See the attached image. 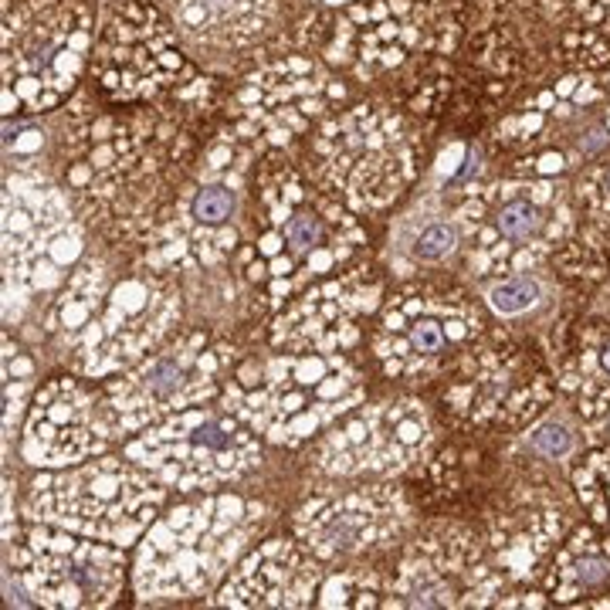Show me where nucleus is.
<instances>
[{
	"instance_id": "5",
	"label": "nucleus",
	"mask_w": 610,
	"mask_h": 610,
	"mask_svg": "<svg viewBox=\"0 0 610 610\" xmlns=\"http://www.w3.org/2000/svg\"><path fill=\"white\" fill-rule=\"evenodd\" d=\"M92 0H4V112H51L95 58Z\"/></svg>"
},
{
	"instance_id": "29",
	"label": "nucleus",
	"mask_w": 610,
	"mask_h": 610,
	"mask_svg": "<svg viewBox=\"0 0 610 610\" xmlns=\"http://www.w3.org/2000/svg\"><path fill=\"white\" fill-rule=\"evenodd\" d=\"M556 268L570 278L597 282L610 275V231L607 228H577L556 248Z\"/></svg>"
},
{
	"instance_id": "2",
	"label": "nucleus",
	"mask_w": 610,
	"mask_h": 610,
	"mask_svg": "<svg viewBox=\"0 0 610 610\" xmlns=\"http://www.w3.org/2000/svg\"><path fill=\"white\" fill-rule=\"evenodd\" d=\"M366 373L353 350L275 346L228 377L224 400L275 444H302L363 404Z\"/></svg>"
},
{
	"instance_id": "17",
	"label": "nucleus",
	"mask_w": 610,
	"mask_h": 610,
	"mask_svg": "<svg viewBox=\"0 0 610 610\" xmlns=\"http://www.w3.org/2000/svg\"><path fill=\"white\" fill-rule=\"evenodd\" d=\"M14 566L38 604L61 610H102L116 604L126 583V553L116 543L45 522L28 529Z\"/></svg>"
},
{
	"instance_id": "15",
	"label": "nucleus",
	"mask_w": 610,
	"mask_h": 610,
	"mask_svg": "<svg viewBox=\"0 0 610 610\" xmlns=\"http://www.w3.org/2000/svg\"><path fill=\"white\" fill-rule=\"evenodd\" d=\"M343 99V85L329 75L326 61L309 51L278 55L251 68L228 95V129L251 146H289L305 136L316 119Z\"/></svg>"
},
{
	"instance_id": "4",
	"label": "nucleus",
	"mask_w": 610,
	"mask_h": 610,
	"mask_svg": "<svg viewBox=\"0 0 610 610\" xmlns=\"http://www.w3.org/2000/svg\"><path fill=\"white\" fill-rule=\"evenodd\" d=\"M421 136L390 102H356L329 112L309 143L319 190L353 211H377L404 194L421 170Z\"/></svg>"
},
{
	"instance_id": "27",
	"label": "nucleus",
	"mask_w": 610,
	"mask_h": 610,
	"mask_svg": "<svg viewBox=\"0 0 610 610\" xmlns=\"http://www.w3.org/2000/svg\"><path fill=\"white\" fill-rule=\"evenodd\" d=\"M560 387L573 397L583 421L610 417V316L587 319L580 326L570 360L560 366Z\"/></svg>"
},
{
	"instance_id": "8",
	"label": "nucleus",
	"mask_w": 610,
	"mask_h": 610,
	"mask_svg": "<svg viewBox=\"0 0 610 610\" xmlns=\"http://www.w3.org/2000/svg\"><path fill=\"white\" fill-rule=\"evenodd\" d=\"M122 455L177 492L238 482L261 461L258 431L224 397L180 407L126 441Z\"/></svg>"
},
{
	"instance_id": "12",
	"label": "nucleus",
	"mask_w": 610,
	"mask_h": 610,
	"mask_svg": "<svg viewBox=\"0 0 610 610\" xmlns=\"http://www.w3.org/2000/svg\"><path fill=\"white\" fill-rule=\"evenodd\" d=\"M553 400V373L526 343L482 336L451 370L441 404L461 431H495L536 421Z\"/></svg>"
},
{
	"instance_id": "31",
	"label": "nucleus",
	"mask_w": 610,
	"mask_h": 610,
	"mask_svg": "<svg viewBox=\"0 0 610 610\" xmlns=\"http://www.w3.org/2000/svg\"><path fill=\"white\" fill-rule=\"evenodd\" d=\"M573 197H577L580 211L587 217H594L600 224H610V153L594 156L580 170L577 183H573Z\"/></svg>"
},
{
	"instance_id": "6",
	"label": "nucleus",
	"mask_w": 610,
	"mask_h": 610,
	"mask_svg": "<svg viewBox=\"0 0 610 610\" xmlns=\"http://www.w3.org/2000/svg\"><path fill=\"white\" fill-rule=\"evenodd\" d=\"M580 214L573 187L556 177L509 173V180L485 187L458 211V228L472 238L468 268L475 278L529 275L580 228Z\"/></svg>"
},
{
	"instance_id": "38",
	"label": "nucleus",
	"mask_w": 610,
	"mask_h": 610,
	"mask_svg": "<svg viewBox=\"0 0 610 610\" xmlns=\"http://www.w3.org/2000/svg\"><path fill=\"white\" fill-rule=\"evenodd\" d=\"M607 85H610V82H607Z\"/></svg>"
},
{
	"instance_id": "22",
	"label": "nucleus",
	"mask_w": 610,
	"mask_h": 610,
	"mask_svg": "<svg viewBox=\"0 0 610 610\" xmlns=\"http://www.w3.org/2000/svg\"><path fill=\"white\" fill-rule=\"evenodd\" d=\"M316 556L292 539H268L244 556V563L224 583L217 604L224 607H312L322 580Z\"/></svg>"
},
{
	"instance_id": "7",
	"label": "nucleus",
	"mask_w": 610,
	"mask_h": 610,
	"mask_svg": "<svg viewBox=\"0 0 610 610\" xmlns=\"http://www.w3.org/2000/svg\"><path fill=\"white\" fill-rule=\"evenodd\" d=\"M251 509L238 495H204L156 516L139 539L133 566L136 594L146 600L204 597L248 536Z\"/></svg>"
},
{
	"instance_id": "35",
	"label": "nucleus",
	"mask_w": 610,
	"mask_h": 610,
	"mask_svg": "<svg viewBox=\"0 0 610 610\" xmlns=\"http://www.w3.org/2000/svg\"><path fill=\"white\" fill-rule=\"evenodd\" d=\"M458 248V228L455 224H434L427 228L414 244V255L421 261H441Z\"/></svg>"
},
{
	"instance_id": "24",
	"label": "nucleus",
	"mask_w": 610,
	"mask_h": 610,
	"mask_svg": "<svg viewBox=\"0 0 610 610\" xmlns=\"http://www.w3.org/2000/svg\"><path fill=\"white\" fill-rule=\"evenodd\" d=\"M190 48L234 55L258 45L275 24V0H156Z\"/></svg>"
},
{
	"instance_id": "3",
	"label": "nucleus",
	"mask_w": 610,
	"mask_h": 610,
	"mask_svg": "<svg viewBox=\"0 0 610 610\" xmlns=\"http://www.w3.org/2000/svg\"><path fill=\"white\" fill-rule=\"evenodd\" d=\"M183 136L163 109H106L75 116L65 143L68 183L95 211L129 221L150 204Z\"/></svg>"
},
{
	"instance_id": "21",
	"label": "nucleus",
	"mask_w": 610,
	"mask_h": 610,
	"mask_svg": "<svg viewBox=\"0 0 610 610\" xmlns=\"http://www.w3.org/2000/svg\"><path fill=\"white\" fill-rule=\"evenodd\" d=\"M485 546L465 526H438L407 549L397 566V607H461Z\"/></svg>"
},
{
	"instance_id": "28",
	"label": "nucleus",
	"mask_w": 610,
	"mask_h": 610,
	"mask_svg": "<svg viewBox=\"0 0 610 610\" xmlns=\"http://www.w3.org/2000/svg\"><path fill=\"white\" fill-rule=\"evenodd\" d=\"M383 597V580L373 570H339V573H322L316 594H312V607L326 610H373L387 607Z\"/></svg>"
},
{
	"instance_id": "33",
	"label": "nucleus",
	"mask_w": 610,
	"mask_h": 610,
	"mask_svg": "<svg viewBox=\"0 0 610 610\" xmlns=\"http://www.w3.org/2000/svg\"><path fill=\"white\" fill-rule=\"evenodd\" d=\"M238 207V194H234V183L221 180H200V187H194V197H190V214L204 224H224Z\"/></svg>"
},
{
	"instance_id": "32",
	"label": "nucleus",
	"mask_w": 610,
	"mask_h": 610,
	"mask_svg": "<svg viewBox=\"0 0 610 610\" xmlns=\"http://www.w3.org/2000/svg\"><path fill=\"white\" fill-rule=\"evenodd\" d=\"M543 299V285L533 275H509L492 282L488 289V305H492L499 316H522V312L536 309Z\"/></svg>"
},
{
	"instance_id": "18",
	"label": "nucleus",
	"mask_w": 610,
	"mask_h": 610,
	"mask_svg": "<svg viewBox=\"0 0 610 610\" xmlns=\"http://www.w3.org/2000/svg\"><path fill=\"white\" fill-rule=\"evenodd\" d=\"M434 441L421 400H394L356 411L319 441L312 465L329 475H394L417 465Z\"/></svg>"
},
{
	"instance_id": "26",
	"label": "nucleus",
	"mask_w": 610,
	"mask_h": 610,
	"mask_svg": "<svg viewBox=\"0 0 610 610\" xmlns=\"http://www.w3.org/2000/svg\"><path fill=\"white\" fill-rule=\"evenodd\" d=\"M238 234L224 224H204L194 214H173L146 238V261L160 272H211L234 251Z\"/></svg>"
},
{
	"instance_id": "11",
	"label": "nucleus",
	"mask_w": 610,
	"mask_h": 610,
	"mask_svg": "<svg viewBox=\"0 0 610 610\" xmlns=\"http://www.w3.org/2000/svg\"><path fill=\"white\" fill-rule=\"evenodd\" d=\"M299 41L326 65L373 82L421 55L434 58V0H353L339 14L312 11Z\"/></svg>"
},
{
	"instance_id": "14",
	"label": "nucleus",
	"mask_w": 610,
	"mask_h": 610,
	"mask_svg": "<svg viewBox=\"0 0 610 610\" xmlns=\"http://www.w3.org/2000/svg\"><path fill=\"white\" fill-rule=\"evenodd\" d=\"M194 68L180 34L156 0H119L95 41L92 82L112 106H136L170 95Z\"/></svg>"
},
{
	"instance_id": "16",
	"label": "nucleus",
	"mask_w": 610,
	"mask_h": 610,
	"mask_svg": "<svg viewBox=\"0 0 610 610\" xmlns=\"http://www.w3.org/2000/svg\"><path fill=\"white\" fill-rule=\"evenodd\" d=\"M85 228L58 187L38 177L7 180L4 272L21 292H51L82 265Z\"/></svg>"
},
{
	"instance_id": "25",
	"label": "nucleus",
	"mask_w": 610,
	"mask_h": 610,
	"mask_svg": "<svg viewBox=\"0 0 610 610\" xmlns=\"http://www.w3.org/2000/svg\"><path fill=\"white\" fill-rule=\"evenodd\" d=\"M607 587H610V533L600 529L597 522L570 529L543 573L546 597L553 604H583L587 597L604 594Z\"/></svg>"
},
{
	"instance_id": "10",
	"label": "nucleus",
	"mask_w": 610,
	"mask_h": 610,
	"mask_svg": "<svg viewBox=\"0 0 610 610\" xmlns=\"http://www.w3.org/2000/svg\"><path fill=\"white\" fill-rule=\"evenodd\" d=\"M482 305L458 285H407L394 292L373 333V356L394 380H427L455 363L488 333Z\"/></svg>"
},
{
	"instance_id": "34",
	"label": "nucleus",
	"mask_w": 610,
	"mask_h": 610,
	"mask_svg": "<svg viewBox=\"0 0 610 610\" xmlns=\"http://www.w3.org/2000/svg\"><path fill=\"white\" fill-rule=\"evenodd\" d=\"M529 444H533V451H539L543 458H563V455H570V448H573V434H570V427L560 421H546L529 431Z\"/></svg>"
},
{
	"instance_id": "1",
	"label": "nucleus",
	"mask_w": 610,
	"mask_h": 610,
	"mask_svg": "<svg viewBox=\"0 0 610 610\" xmlns=\"http://www.w3.org/2000/svg\"><path fill=\"white\" fill-rule=\"evenodd\" d=\"M180 295L170 275L143 258H85L58 299L55 333L85 377H116L173 336Z\"/></svg>"
},
{
	"instance_id": "30",
	"label": "nucleus",
	"mask_w": 610,
	"mask_h": 610,
	"mask_svg": "<svg viewBox=\"0 0 610 610\" xmlns=\"http://www.w3.org/2000/svg\"><path fill=\"white\" fill-rule=\"evenodd\" d=\"M573 492H577L580 509L587 512L590 522L610 533V444L590 451L573 468Z\"/></svg>"
},
{
	"instance_id": "37",
	"label": "nucleus",
	"mask_w": 610,
	"mask_h": 610,
	"mask_svg": "<svg viewBox=\"0 0 610 610\" xmlns=\"http://www.w3.org/2000/svg\"><path fill=\"white\" fill-rule=\"evenodd\" d=\"M604 299H607V309H604V312H607V316H610V289H607V295H604Z\"/></svg>"
},
{
	"instance_id": "20",
	"label": "nucleus",
	"mask_w": 610,
	"mask_h": 610,
	"mask_svg": "<svg viewBox=\"0 0 610 610\" xmlns=\"http://www.w3.org/2000/svg\"><path fill=\"white\" fill-rule=\"evenodd\" d=\"M404 512V499L387 485H377L346 495H316L299 505L292 526L299 543L326 563L390 543L400 533Z\"/></svg>"
},
{
	"instance_id": "19",
	"label": "nucleus",
	"mask_w": 610,
	"mask_h": 610,
	"mask_svg": "<svg viewBox=\"0 0 610 610\" xmlns=\"http://www.w3.org/2000/svg\"><path fill=\"white\" fill-rule=\"evenodd\" d=\"M109 400L99 397L85 380L58 377L34 394L28 424H24V458L34 465L65 468L95 458L116 438Z\"/></svg>"
},
{
	"instance_id": "13",
	"label": "nucleus",
	"mask_w": 610,
	"mask_h": 610,
	"mask_svg": "<svg viewBox=\"0 0 610 610\" xmlns=\"http://www.w3.org/2000/svg\"><path fill=\"white\" fill-rule=\"evenodd\" d=\"M231 346L214 343L200 329L170 336L153 356L116 373L106 400L119 434H139L180 407L224 397L231 377Z\"/></svg>"
},
{
	"instance_id": "23",
	"label": "nucleus",
	"mask_w": 610,
	"mask_h": 610,
	"mask_svg": "<svg viewBox=\"0 0 610 610\" xmlns=\"http://www.w3.org/2000/svg\"><path fill=\"white\" fill-rule=\"evenodd\" d=\"M570 533V522L560 509L549 505H519L492 519L485 543V560L505 583L526 587L543 580L549 560Z\"/></svg>"
},
{
	"instance_id": "9",
	"label": "nucleus",
	"mask_w": 610,
	"mask_h": 610,
	"mask_svg": "<svg viewBox=\"0 0 610 610\" xmlns=\"http://www.w3.org/2000/svg\"><path fill=\"white\" fill-rule=\"evenodd\" d=\"M163 485L136 461L85 458L34 482L31 519L126 546L143 539L163 505Z\"/></svg>"
},
{
	"instance_id": "36",
	"label": "nucleus",
	"mask_w": 610,
	"mask_h": 610,
	"mask_svg": "<svg viewBox=\"0 0 610 610\" xmlns=\"http://www.w3.org/2000/svg\"><path fill=\"white\" fill-rule=\"evenodd\" d=\"M319 4H326V7H346V4H353V0H319Z\"/></svg>"
}]
</instances>
